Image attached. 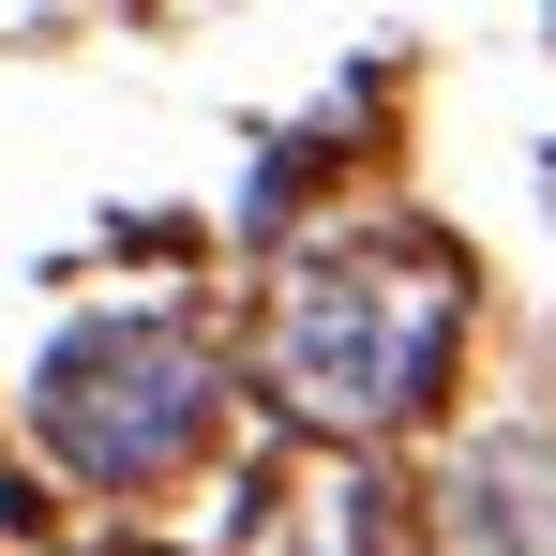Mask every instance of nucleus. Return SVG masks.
Masks as SVG:
<instances>
[{"label": "nucleus", "mask_w": 556, "mask_h": 556, "mask_svg": "<svg viewBox=\"0 0 556 556\" xmlns=\"http://www.w3.org/2000/svg\"><path fill=\"white\" fill-rule=\"evenodd\" d=\"M241 556H406V496L362 452H286L241 496Z\"/></svg>", "instance_id": "nucleus-3"}, {"label": "nucleus", "mask_w": 556, "mask_h": 556, "mask_svg": "<svg viewBox=\"0 0 556 556\" xmlns=\"http://www.w3.org/2000/svg\"><path fill=\"white\" fill-rule=\"evenodd\" d=\"M211 406H226V376L195 346L181 316H76L46 362H30V437L61 481H91V496H151V481H181L211 452Z\"/></svg>", "instance_id": "nucleus-2"}, {"label": "nucleus", "mask_w": 556, "mask_h": 556, "mask_svg": "<svg viewBox=\"0 0 556 556\" xmlns=\"http://www.w3.org/2000/svg\"><path fill=\"white\" fill-rule=\"evenodd\" d=\"M121 556H151V542H121Z\"/></svg>", "instance_id": "nucleus-5"}, {"label": "nucleus", "mask_w": 556, "mask_h": 556, "mask_svg": "<svg viewBox=\"0 0 556 556\" xmlns=\"http://www.w3.org/2000/svg\"><path fill=\"white\" fill-rule=\"evenodd\" d=\"M466 346V271L437 241H331L271 286V406L316 421V452H362V437H406L437 391H452Z\"/></svg>", "instance_id": "nucleus-1"}, {"label": "nucleus", "mask_w": 556, "mask_h": 556, "mask_svg": "<svg viewBox=\"0 0 556 556\" xmlns=\"http://www.w3.org/2000/svg\"><path fill=\"white\" fill-rule=\"evenodd\" d=\"M452 542L466 556H556V437H481V452H466Z\"/></svg>", "instance_id": "nucleus-4"}]
</instances>
